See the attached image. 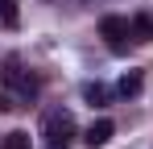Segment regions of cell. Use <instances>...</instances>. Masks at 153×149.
<instances>
[{
    "mask_svg": "<svg viewBox=\"0 0 153 149\" xmlns=\"http://www.w3.org/2000/svg\"><path fill=\"white\" fill-rule=\"evenodd\" d=\"M83 99H87L91 108H103V104L112 99V87H108V83H87V87H83Z\"/></svg>",
    "mask_w": 153,
    "mask_h": 149,
    "instance_id": "5b68a950",
    "label": "cell"
},
{
    "mask_svg": "<svg viewBox=\"0 0 153 149\" xmlns=\"http://www.w3.org/2000/svg\"><path fill=\"white\" fill-rule=\"evenodd\" d=\"M13 108H17V104H13V95H4V91H0V112H13Z\"/></svg>",
    "mask_w": 153,
    "mask_h": 149,
    "instance_id": "9c48e42d",
    "label": "cell"
},
{
    "mask_svg": "<svg viewBox=\"0 0 153 149\" xmlns=\"http://www.w3.org/2000/svg\"><path fill=\"white\" fill-rule=\"evenodd\" d=\"M0 21H4V25H17V0H0Z\"/></svg>",
    "mask_w": 153,
    "mask_h": 149,
    "instance_id": "52a82bcc",
    "label": "cell"
},
{
    "mask_svg": "<svg viewBox=\"0 0 153 149\" xmlns=\"http://www.w3.org/2000/svg\"><path fill=\"white\" fill-rule=\"evenodd\" d=\"M132 21L128 17H103L100 21V37L108 42V50H116V54H124L128 46H132Z\"/></svg>",
    "mask_w": 153,
    "mask_h": 149,
    "instance_id": "6da1fadb",
    "label": "cell"
},
{
    "mask_svg": "<svg viewBox=\"0 0 153 149\" xmlns=\"http://www.w3.org/2000/svg\"><path fill=\"white\" fill-rule=\"evenodd\" d=\"M112 133H116V124H112V120H91V128H87V137H83V141H87L91 149H100V145L112 141Z\"/></svg>",
    "mask_w": 153,
    "mask_h": 149,
    "instance_id": "277c9868",
    "label": "cell"
},
{
    "mask_svg": "<svg viewBox=\"0 0 153 149\" xmlns=\"http://www.w3.org/2000/svg\"><path fill=\"white\" fill-rule=\"evenodd\" d=\"M46 149H71V141H46Z\"/></svg>",
    "mask_w": 153,
    "mask_h": 149,
    "instance_id": "30bf717a",
    "label": "cell"
},
{
    "mask_svg": "<svg viewBox=\"0 0 153 149\" xmlns=\"http://www.w3.org/2000/svg\"><path fill=\"white\" fill-rule=\"evenodd\" d=\"M42 137L46 141H71L75 137V116L66 108H50L46 120H42Z\"/></svg>",
    "mask_w": 153,
    "mask_h": 149,
    "instance_id": "3957f363",
    "label": "cell"
},
{
    "mask_svg": "<svg viewBox=\"0 0 153 149\" xmlns=\"http://www.w3.org/2000/svg\"><path fill=\"white\" fill-rule=\"evenodd\" d=\"M116 91H120V95H137V91H141V71H128V74H120V83H116Z\"/></svg>",
    "mask_w": 153,
    "mask_h": 149,
    "instance_id": "8992f818",
    "label": "cell"
},
{
    "mask_svg": "<svg viewBox=\"0 0 153 149\" xmlns=\"http://www.w3.org/2000/svg\"><path fill=\"white\" fill-rule=\"evenodd\" d=\"M0 74H4V83H8L21 99H37V79L25 74V66H21V58H17V54H8V58H4V71H0Z\"/></svg>",
    "mask_w": 153,
    "mask_h": 149,
    "instance_id": "7a4b0ae2",
    "label": "cell"
},
{
    "mask_svg": "<svg viewBox=\"0 0 153 149\" xmlns=\"http://www.w3.org/2000/svg\"><path fill=\"white\" fill-rule=\"evenodd\" d=\"M4 145H8V149H29V137H25V133H8Z\"/></svg>",
    "mask_w": 153,
    "mask_h": 149,
    "instance_id": "ba28073f",
    "label": "cell"
}]
</instances>
